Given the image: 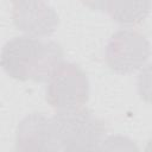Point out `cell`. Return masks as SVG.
Masks as SVG:
<instances>
[{"instance_id":"cell-1","label":"cell","mask_w":152,"mask_h":152,"mask_svg":"<svg viewBox=\"0 0 152 152\" xmlns=\"http://www.w3.org/2000/svg\"><path fill=\"white\" fill-rule=\"evenodd\" d=\"M62 46L53 40L18 36L7 40L1 50L4 71L19 81L48 82L64 63Z\"/></svg>"},{"instance_id":"cell-2","label":"cell","mask_w":152,"mask_h":152,"mask_svg":"<svg viewBox=\"0 0 152 152\" xmlns=\"http://www.w3.org/2000/svg\"><path fill=\"white\" fill-rule=\"evenodd\" d=\"M51 122L61 151L99 146L106 138L103 121L84 107L56 112Z\"/></svg>"},{"instance_id":"cell-3","label":"cell","mask_w":152,"mask_h":152,"mask_svg":"<svg viewBox=\"0 0 152 152\" xmlns=\"http://www.w3.org/2000/svg\"><path fill=\"white\" fill-rule=\"evenodd\" d=\"M88 99V76L75 63L64 62L48 81L45 100L57 112L82 108Z\"/></svg>"},{"instance_id":"cell-4","label":"cell","mask_w":152,"mask_h":152,"mask_svg":"<svg viewBox=\"0 0 152 152\" xmlns=\"http://www.w3.org/2000/svg\"><path fill=\"white\" fill-rule=\"evenodd\" d=\"M150 53V42L142 33L133 28H121L109 37L104 61L114 72L131 74L145 66Z\"/></svg>"},{"instance_id":"cell-5","label":"cell","mask_w":152,"mask_h":152,"mask_svg":"<svg viewBox=\"0 0 152 152\" xmlns=\"http://www.w3.org/2000/svg\"><path fill=\"white\" fill-rule=\"evenodd\" d=\"M12 19L25 36L34 38L51 36L59 23L56 10L46 1H13Z\"/></svg>"},{"instance_id":"cell-6","label":"cell","mask_w":152,"mask_h":152,"mask_svg":"<svg viewBox=\"0 0 152 152\" xmlns=\"http://www.w3.org/2000/svg\"><path fill=\"white\" fill-rule=\"evenodd\" d=\"M13 152H61L51 118L44 113H31L17 127Z\"/></svg>"},{"instance_id":"cell-7","label":"cell","mask_w":152,"mask_h":152,"mask_svg":"<svg viewBox=\"0 0 152 152\" xmlns=\"http://www.w3.org/2000/svg\"><path fill=\"white\" fill-rule=\"evenodd\" d=\"M97 5L102 7L109 17L122 25H137L142 23L150 13V1H101Z\"/></svg>"},{"instance_id":"cell-8","label":"cell","mask_w":152,"mask_h":152,"mask_svg":"<svg viewBox=\"0 0 152 152\" xmlns=\"http://www.w3.org/2000/svg\"><path fill=\"white\" fill-rule=\"evenodd\" d=\"M102 152H140L138 145L128 137L114 134L108 135L101 142Z\"/></svg>"},{"instance_id":"cell-9","label":"cell","mask_w":152,"mask_h":152,"mask_svg":"<svg viewBox=\"0 0 152 152\" xmlns=\"http://www.w3.org/2000/svg\"><path fill=\"white\" fill-rule=\"evenodd\" d=\"M137 90L142 101L152 104V63L140 69L137 77Z\"/></svg>"},{"instance_id":"cell-10","label":"cell","mask_w":152,"mask_h":152,"mask_svg":"<svg viewBox=\"0 0 152 152\" xmlns=\"http://www.w3.org/2000/svg\"><path fill=\"white\" fill-rule=\"evenodd\" d=\"M61 152H102L101 145L99 146H88V147H78V148H68Z\"/></svg>"},{"instance_id":"cell-11","label":"cell","mask_w":152,"mask_h":152,"mask_svg":"<svg viewBox=\"0 0 152 152\" xmlns=\"http://www.w3.org/2000/svg\"><path fill=\"white\" fill-rule=\"evenodd\" d=\"M142 152H152V139H150V140L147 141V144L145 145Z\"/></svg>"}]
</instances>
